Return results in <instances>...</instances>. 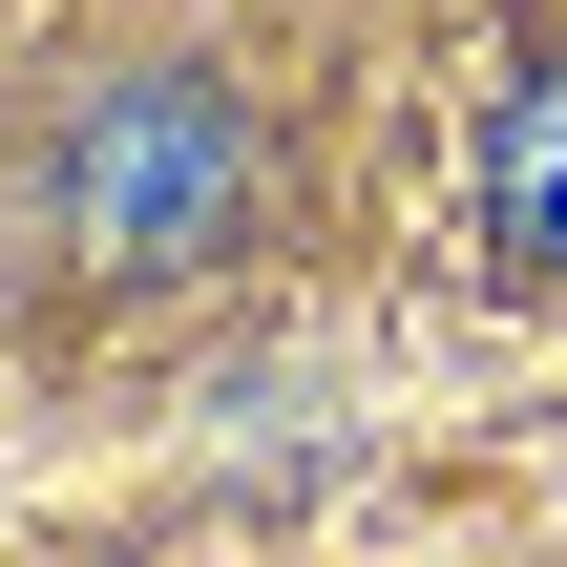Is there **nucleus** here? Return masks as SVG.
<instances>
[{
    "mask_svg": "<svg viewBox=\"0 0 567 567\" xmlns=\"http://www.w3.org/2000/svg\"><path fill=\"white\" fill-rule=\"evenodd\" d=\"M42 210H63L84 274H210V252L252 231V105H231L210 63H126V84L63 105Z\"/></svg>",
    "mask_w": 567,
    "mask_h": 567,
    "instance_id": "nucleus-1",
    "label": "nucleus"
},
{
    "mask_svg": "<svg viewBox=\"0 0 567 567\" xmlns=\"http://www.w3.org/2000/svg\"><path fill=\"white\" fill-rule=\"evenodd\" d=\"M484 252L505 274H567V63L505 84V126H484Z\"/></svg>",
    "mask_w": 567,
    "mask_h": 567,
    "instance_id": "nucleus-2",
    "label": "nucleus"
}]
</instances>
